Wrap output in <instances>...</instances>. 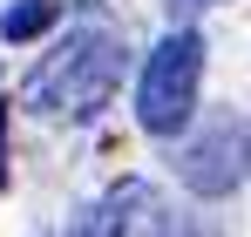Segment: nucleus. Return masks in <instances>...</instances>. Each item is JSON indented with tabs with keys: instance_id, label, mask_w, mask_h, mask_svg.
Instances as JSON below:
<instances>
[{
	"instance_id": "nucleus-1",
	"label": "nucleus",
	"mask_w": 251,
	"mask_h": 237,
	"mask_svg": "<svg viewBox=\"0 0 251 237\" xmlns=\"http://www.w3.org/2000/svg\"><path fill=\"white\" fill-rule=\"evenodd\" d=\"M116 81H123V34H116L102 14H82V21L27 68V81H21V109L88 122V116L109 109Z\"/></svg>"
},
{
	"instance_id": "nucleus-2",
	"label": "nucleus",
	"mask_w": 251,
	"mask_h": 237,
	"mask_svg": "<svg viewBox=\"0 0 251 237\" xmlns=\"http://www.w3.org/2000/svg\"><path fill=\"white\" fill-rule=\"evenodd\" d=\"M197 88H204V34L197 27H170L143 54V75H136V122H143V136L170 142L176 129H190Z\"/></svg>"
},
{
	"instance_id": "nucleus-3",
	"label": "nucleus",
	"mask_w": 251,
	"mask_h": 237,
	"mask_svg": "<svg viewBox=\"0 0 251 237\" xmlns=\"http://www.w3.org/2000/svg\"><path fill=\"white\" fill-rule=\"evenodd\" d=\"M176 176H183V190H190V197H231V190H238V176H245L238 129H231V122L204 129V136L176 156Z\"/></svg>"
},
{
	"instance_id": "nucleus-4",
	"label": "nucleus",
	"mask_w": 251,
	"mask_h": 237,
	"mask_svg": "<svg viewBox=\"0 0 251 237\" xmlns=\"http://www.w3.org/2000/svg\"><path fill=\"white\" fill-rule=\"evenodd\" d=\"M143 210H163L150 183H116L102 203H88L82 217L68 224V237H136V217Z\"/></svg>"
},
{
	"instance_id": "nucleus-5",
	"label": "nucleus",
	"mask_w": 251,
	"mask_h": 237,
	"mask_svg": "<svg viewBox=\"0 0 251 237\" xmlns=\"http://www.w3.org/2000/svg\"><path fill=\"white\" fill-rule=\"evenodd\" d=\"M61 21V0H14L7 14H0V41H34V34H48Z\"/></svg>"
},
{
	"instance_id": "nucleus-6",
	"label": "nucleus",
	"mask_w": 251,
	"mask_h": 237,
	"mask_svg": "<svg viewBox=\"0 0 251 237\" xmlns=\"http://www.w3.org/2000/svg\"><path fill=\"white\" fill-rule=\"evenodd\" d=\"M150 237H217V224L204 210H156V231Z\"/></svg>"
},
{
	"instance_id": "nucleus-7",
	"label": "nucleus",
	"mask_w": 251,
	"mask_h": 237,
	"mask_svg": "<svg viewBox=\"0 0 251 237\" xmlns=\"http://www.w3.org/2000/svg\"><path fill=\"white\" fill-rule=\"evenodd\" d=\"M197 7H210V0H170V14H176V21H190Z\"/></svg>"
},
{
	"instance_id": "nucleus-8",
	"label": "nucleus",
	"mask_w": 251,
	"mask_h": 237,
	"mask_svg": "<svg viewBox=\"0 0 251 237\" xmlns=\"http://www.w3.org/2000/svg\"><path fill=\"white\" fill-rule=\"evenodd\" d=\"M238 156H245V176H251V122L238 129Z\"/></svg>"
},
{
	"instance_id": "nucleus-9",
	"label": "nucleus",
	"mask_w": 251,
	"mask_h": 237,
	"mask_svg": "<svg viewBox=\"0 0 251 237\" xmlns=\"http://www.w3.org/2000/svg\"><path fill=\"white\" fill-rule=\"evenodd\" d=\"M0 129H7V109H0ZM0 183H7V142H0Z\"/></svg>"
}]
</instances>
